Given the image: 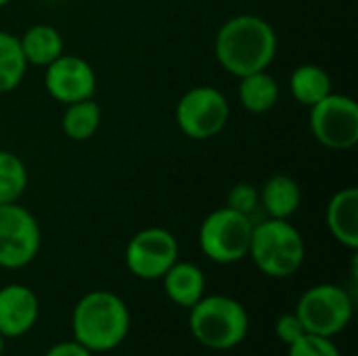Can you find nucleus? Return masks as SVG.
Wrapping results in <instances>:
<instances>
[{"label": "nucleus", "instance_id": "4", "mask_svg": "<svg viewBox=\"0 0 358 356\" xmlns=\"http://www.w3.org/2000/svg\"><path fill=\"white\" fill-rule=\"evenodd\" d=\"M189 311V329L193 338L210 350H233L248 336V311L231 296H203Z\"/></svg>", "mask_w": 358, "mask_h": 356}, {"label": "nucleus", "instance_id": "7", "mask_svg": "<svg viewBox=\"0 0 358 356\" xmlns=\"http://www.w3.org/2000/svg\"><path fill=\"white\" fill-rule=\"evenodd\" d=\"M352 298L348 292L334 283H321L306 290L296 306L306 334L336 338L342 334L352 319Z\"/></svg>", "mask_w": 358, "mask_h": 356}, {"label": "nucleus", "instance_id": "16", "mask_svg": "<svg viewBox=\"0 0 358 356\" xmlns=\"http://www.w3.org/2000/svg\"><path fill=\"white\" fill-rule=\"evenodd\" d=\"M19 42L27 65H36V67H46L65 52L63 34L48 23L29 25L19 36Z\"/></svg>", "mask_w": 358, "mask_h": 356}, {"label": "nucleus", "instance_id": "3", "mask_svg": "<svg viewBox=\"0 0 358 356\" xmlns=\"http://www.w3.org/2000/svg\"><path fill=\"white\" fill-rule=\"evenodd\" d=\"M248 256L266 277L285 279L302 269L306 243L302 233L289 220L268 218L254 225Z\"/></svg>", "mask_w": 358, "mask_h": 356}, {"label": "nucleus", "instance_id": "5", "mask_svg": "<svg viewBox=\"0 0 358 356\" xmlns=\"http://www.w3.org/2000/svg\"><path fill=\"white\" fill-rule=\"evenodd\" d=\"M254 222L252 216L227 206L210 212L199 227V250L216 264H235L250 252Z\"/></svg>", "mask_w": 358, "mask_h": 356}, {"label": "nucleus", "instance_id": "23", "mask_svg": "<svg viewBox=\"0 0 358 356\" xmlns=\"http://www.w3.org/2000/svg\"><path fill=\"white\" fill-rule=\"evenodd\" d=\"M227 208L231 210H237L241 214H248L252 216L254 210L260 206V195H258V189L252 185V183H237L231 187V191L227 193Z\"/></svg>", "mask_w": 358, "mask_h": 356}, {"label": "nucleus", "instance_id": "17", "mask_svg": "<svg viewBox=\"0 0 358 356\" xmlns=\"http://www.w3.org/2000/svg\"><path fill=\"white\" fill-rule=\"evenodd\" d=\"M237 97L245 111L260 115V113H268L271 109H275L281 97V88H279V82L268 73V69H264V71L241 76Z\"/></svg>", "mask_w": 358, "mask_h": 356}, {"label": "nucleus", "instance_id": "1", "mask_svg": "<svg viewBox=\"0 0 358 356\" xmlns=\"http://www.w3.org/2000/svg\"><path fill=\"white\" fill-rule=\"evenodd\" d=\"M277 50L279 36L275 27L254 13H241L227 19L214 38L216 61L235 78L268 69Z\"/></svg>", "mask_w": 358, "mask_h": 356}, {"label": "nucleus", "instance_id": "25", "mask_svg": "<svg viewBox=\"0 0 358 356\" xmlns=\"http://www.w3.org/2000/svg\"><path fill=\"white\" fill-rule=\"evenodd\" d=\"M44 356H92V353L86 350L76 340H71V342H59V344H55L52 348H48V353Z\"/></svg>", "mask_w": 358, "mask_h": 356}, {"label": "nucleus", "instance_id": "11", "mask_svg": "<svg viewBox=\"0 0 358 356\" xmlns=\"http://www.w3.org/2000/svg\"><path fill=\"white\" fill-rule=\"evenodd\" d=\"M44 88L50 99L63 105L92 99L96 92L94 67L84 57L63 52L44 67Z\"/></svg>", "mask_w": 358, "mask_h": 356}, {"label": "nucleus", "instance_id": "13", "mask_svg": "<svg viewBox=\"0 0 358 356\" xmlns=\"http://www.w3.org/2000/svg\"><path fill=\"white\" fill-rule=\"evenodd\" d=\"M331 237L348 250L358 248V189L346 187L331 195L325 212Z\"/></svg>", "mask_w": 358, "mask_h": 356}, {"label": "nucleus", "instance_id": "12", "mask_svg": "<svg viewBox=\"0 0 358 356\" xmlns=\"http://www.w3.org/2000/svg\"><path fill=\"white\" fill-rule=\"evenodd\" d=\"M40 302L34 290L10 283L0 290V334L8 338L25 336L38 321Z\"/></svg>", "mask_w": 358, "mask_h": 356}, {"label": "nucleus", "instance_id": "6", "mask_svg": "<svg viewBox=\"0 0 358 356\" xmlns=\"http://www.w3.org/2000/svg\"><path fill=\"white\" fill-rule=\"evenodd\" d=\"M174 118L187 138L210 141L227 128L231 103L216 86H193L178 99Z\"/></svg>", "mask_w": 358, "mask_h": 356}, {"label": "nucleus", "instance_id": "20", "mask_svg": "<svg viewBox=\"0 0 358 356\" xmlns=\"http://www.w3.org/2000/svg\"><path fill=\"white\" fill-rule=\"evenodd\" d=\"M27 67L29 65L23 57L19 36L0 29V94L19 88L27 73Z\"/></svg>", "mask_w": 358, "mask_h": 356}, {"label": "nucleus", "instance_id": "21", "mask_svg": "<svg viewBox=\"0 0 358 356\" xmlns=\"http://www.w3.org/2000/svg\"><path fill=\"white\" fill-rule=\"evenodd\" d=\"M29 183L25 162L13 153L0 149V204H15L21 199Z\"/></svg>", "mask_w": 358, "mask_h": 356}, {"label": "nucleus", "instance_id": "27", "mask_svg": "<svg viewBox=\"0 0 358 356\" xmlns=\"http://www.w3.org/2000/svg\"><path fill=\"white\" fill-rule=\"evenodd\" d=\"M10 2H13V0H0V8L6 6V4H10Z\"/></svg>", "mask_w": 358, "mask_h": 356}, {"label": "nucleus", "instance_id": "8", "mask_svg": "<svg viewBox=\"0 0 358 356\" xmlns=\"http://www.w3.org/2000/svg\"><path fill=\"white\" fill-rule=\"evenodd\" d=\"M310 109L313 136L331 151H348L358 143V105L348 94L329 92Z\"/></svg>", "mask_w": 358, "mask_h": 356}, {"label": "nucleus", "instance_id": "2", "mask_svg": "<svg viewBox=\"0 0 358 356\" xmlns=\"http://www.w3.org/2000/svg\"><path fill=\"white\" fill-rule=\"evenodd\" d=\"M73 340L90 353L117 348L130 329V311L126 302L107 290H94L82 296L71 315Z\"/></svg>", "mask_w": 358, "mask_h": 356}, {"label": "nucleus", "instance_id": "15", "mask_svg": "<svg viewBox=\"0 0 358 356\" xmlns=\"http://www.w3.org/2000/svg\"><path fill=\"white\" fill-rule=\"evenodd\" d=\"M260 206L268 214V218L289 220L302 204V189L296 178L287 174H273L258 191Z\"/></svg>", "mask_w": 358, "mask_h": 356}, {"label": "nucleus", "instance_id": "26", "mask_svg": "<svg viewBox=\"0 0 358 356\" xmlns=\"http://www.w3.org/2000/svg\"><path fill=\"white\" fill-rule=\"evenodd\" d=\"M4 340H6V338L0 334V356H2V353H4Z\"/></svg>", "mask_w": 358, "mask_h": 356}, {"label": "nucleus", "instance_id": "18", "mask_svg": "<svg viewBox=\"0 0 358 356\" xmlns=\"http://www.w3.org/2000/svg\"><path fill=\"white\" fill-rule=\"evenodd\" d=\"M331 88V76L315 63H302L289 76L292 97L304 107H313L315 103L325 99L329 92H334Z\"/></svg>", "mask_w": 358, "mask_h": 356}, {"label": "nucleus", "instance_id": "22", "mask_svg": "<svg viewBox=\"0 0 358 356\" xmlns=\"http://www.w3.org/2000/svg\"><path fill=\"white\" fill-rule=\"evenodd\" d=\"M287 348V356H342L338 346L334 344V338H323L315 334H306Z\"/></svg>", "mask_w": 358, "mask_h": 356}, {"label": "nucleus", "instance_id": "10", "mask_svg": "<svg viewBox=\"0 0 358 356\" xmlns=\"http://www.w3.org/2000/svg\"><path fill=\"white\" fill-rule=\"evenodd\" d=\"M178 260V239L162 227H147L134 233L126 245L124 262L128 271L145 281L162 279Z\"/></svg>", "mask_w": 358, "mask_h": 356}, {"label": "nucleus", "instance_id": "19", "mask_svg": "<svg viewBox=\"0 0 358 356\" xmlns=\"http://www.w3.org/2000/svg\"><path fill=\"white\" fill-rule=\"evenodd\" d=\"M101 120H103V109L94 101V97L76 101V103L65 105V111L61 118V130L69 141L84 143L96 134Z\"/></svg>", "mask_w": 358, "mask_h": 356}, {"label": "nucleus", "instance_id": "24", "mask_svg": "<svg viewBox=\"0 0 358 356\" xmlns=\"http://www.w3.org/2000/svg\"><path fill=\"white\" fill-rule=\"evenodd\" d=\"M275 332H277V338L285 344V346H292L294 342H298L300 338L306 336V329L300 321V317L296 313H285L277 319L275 323Z\"/></svg>", "mask_w": 358, "mask_h": 356}, {"label": "nucleus", "instance_id": "9", "mask_svg": "<svg viewBox=\"0 0 358 356\" xmlns=\"http://www.w3.org/2000/svg\"><path fill=\"white\" fill-rule=\"evenodd\" d=\"M42 231L36 216L19 201L0 204V269L27 266L40 252Z\"/></svg>", "mask_w": 358, "mask_h": 356}, {"label": "nucleus", "instance_id": "14", "mask_svg": "<svg viewBox=\"0 0 358 356\" xmlns=\"http://www.w3.org/2000/svg\"><path fill=\"white\" fill-rule=\"evenodd\" d=\"M162 279L166 296L182 308L195 306L206 296V275L197 264L176 260Z\"/></svg>", "mask_w": 358, "mask_h": 356}]
</instances>
